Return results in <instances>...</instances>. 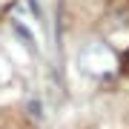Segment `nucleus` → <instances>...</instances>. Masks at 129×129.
Masks as SVG:
<instances>
[{
    "label": "nucleus",
    "instance_id": "obj_1",
    "mask_svg": "<svg viewBox=\"0 0 129 129\" xmlns=\"http://www.w3.org/2000/svg\"><path fill=\"white\" fill-rule=\"evenodd\" d=\"M14 32H17V35H20V37H23V40H26V46L32 49V52H37V46H35V37H32V32H29L26 26H20V23H14Z\"/></svg>",
    "mask_w": 129,
    "mask_h": 129
}]
</instances>
